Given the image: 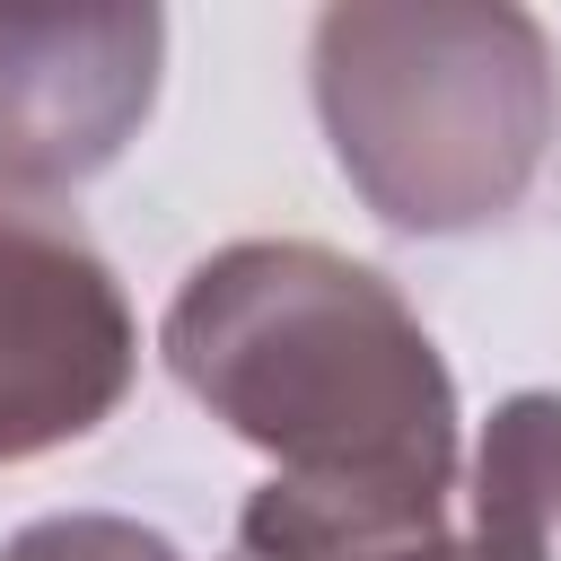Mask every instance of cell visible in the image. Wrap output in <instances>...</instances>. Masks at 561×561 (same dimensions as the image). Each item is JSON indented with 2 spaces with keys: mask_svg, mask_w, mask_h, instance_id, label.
<instances>
[{
  "mask_svg": "<svg viewBox=\"0 0 561 561\" xmlns=\"http://www.w3.org/2000/svg\"><path fill=\"white\" fill-rule=\"evenodd\" d=\"M158 351L228 438L272 456L237 508L245 561H386L456 526V377L377 263L237 237L175 280Z\"/></svg>",
  "mask_w": 561,
  "mask_h": 561,
  "instance_id": "6da1fadb",
  "label": "cell"
},
{
  "mask_svg": "<svg viewBox=\"0 0 561 561\" xmlns=\"http://www.w3.org/2000/svg\"><path fill=\"white\" fill-rule=\"evenodd\" d=\"M307 96L333 167L394 237L508 219L561 123L552 35L517 0H333L307 35Z\"/></svg>",
  "mask_w": 561,
  "mask_h": 561,
  "instance_id": "7a4b0ae2",
  "label": "cell"
},
{
  "mask_svg": "<svg viewBox=\"0 0 561 561\" xmlns=\"http://www.w3.org/2000/svg\"><path fill=\"white\" fill-rule=\"evenodd\" d=\"M140 377V324L96 237L0 184V465L96 438Z\"/></svg>",
  "mask_w": 561,
  "mask_h": 561,
  "instance_id": "3957f363",
  "label": "cell"
},
{
  "mask_svg": "<svg viewBox=\"0 0 561 561\" xmlns=\"http://www.w3.org/2000/svg\"><path fill=\"white\" fill-rule=\"evenodd\" d=\"M167 70V18L140 9H0V184L70 193L105 175Z\"/></svg>",
  "mask_w": 561,
  "mask_h": 561,
  "instance_id": "277c9868",
  "label": "cell"
},
{
  "mask_svg": "<svg viewBox=\"0 0 561 561\" xmlns=\"http://www.w3.org/2000/svg\"><path fill=\"white\" fill-rule=\"evenodd\" d=\"M0 561H184L158 526L114 517V508H53L0 543Z\"/></svg>",
  "mask_w": 561,
  "mask_h": 561,
  "instance_id": "5b68a950",
  "label": "cell"
}]
</instances>
